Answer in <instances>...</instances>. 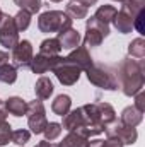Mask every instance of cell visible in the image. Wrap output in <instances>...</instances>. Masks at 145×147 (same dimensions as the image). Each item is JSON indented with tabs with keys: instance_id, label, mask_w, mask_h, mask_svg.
I'll return each mask as SVG.
<instances>
[{
	"instance_id": "obj_1",
	"label": "cell",
	"mask_w": 145,
	"mask_h": 147,
	"mask_svg": "<svg viewBox=\"0 0 145 147\" xmlns=\"http://www.w3.org/2000/svg\"><path fill=\"white\" fill-rule=\"evenodd\" d=\"M116 79H118V87H121L125 96H135L138 91L144 89L145 84V65L142 60H132V58H123L118 65Z\"/></svg>"
},
{
	"instance_id": "obj_2",
	"label": "cell",
	"mask_w": 145,
	"mask_h": 147,
	"mask_svg": "<svg viewBox=\"0 0 145 147\" xmlns=\"http://www.w3.org/2000/svg\"><path fill=\"white\" fill-rule=\"evenodd\" d=\"M72 19L63 10H46L38 19V28L41 33H62L72 28Z\"/></svg>"
},
{
	"instance_id": "obj_3",
	"label": "cell",
	"mask_w": 145,
	"mask_h": 147,
	"mask_svg": "<svg viewBox=\"0 0 145 147\" xmlns=\"http://www.w3.org/2000/svg\"><path fill=\"white\" fill-rule=\"evenodd\" d=\"M87 79L92 86L106 89V91H116L118 89V79H116V72L101 63H92L87 70Z\"/></svg>"
},
{
	"instance_id": "obj_4",
	"label": "cell",
	"mask_w": 145,
	"mask_h": 147,
	"mask_svg": "<svg viewBox=\"0 0 145 147\" xmlns=\"http://www.w3.org/2000/svg\"><path fill=\"white\" fill-rule=\"evenodd\" d=\"M109 36V24L96 19L91 16L85 21V36H84V45L85 46H99L104 38Z\"/></svg>"
},
{
	"instance_id": "obj_5",
	"label": "cell",
	"mask_w": 145,
	"mask_h": 147,
	"mask_svg": "<svg viewBox=\"0 0 145 147\" xmlns=\"http://www.w3.org/2000/svg\"><path fill=\"white\" fill-rule=\"evenodd\" d=\"M26 115H28V125H29L31 132L36 134V135L43 134V130H44V127L48 123V120H46V110H44L43 101L41 99H34V101L28 103Z\"/></svg>"
},
{
	"instance_id": "obj_6",
	"label": "cell",
	"mask_w": 145,
	"mask_h": 147,
	"mask_svg": "<svg viewBox=\"0 0 145 147\" xmlns=\"http://www.w3.org/2000/svg\"><path fill=\"white\" fill-rule=\"evenodd\" d=\"M106 132V137H113V139H118L123 146L128 144V146H133L138 139V134L135 130V127H126L123 125L121 121H111L109 125H106L104 128Z\"/></svg>"
},
{
	"instance_id": "obj_7",
	"label": "cell",
	"mask_w": 145,
	"mask_h": 147,
	"mask_svg": "<svg viewBox=\"0 0 145 147\" xmlns=\"http://www.w3.org/2000/svg\"><path fill=\"white\" fill-rule=\"evenodd\" d=\"M19 43V31L14 24V17L3 14L0 19V45L12 50Z\"/></svg>"
},
{
	"instance_id": "obj_8",
	"label": "cell",
	"mask_w": 145,
	"mask_h": 147,
	"mask_svg": "<svg viewBox=\"0 0 145 147\" xmlns=\"http://www.w3.org/2000/svg\"><path fill=\"white\" fill-rule=\"evenodd\" d=\"M80 69L77 65H73L70 62H67L65 58H62L56 67L53 69V74L56 75V79L60 80V84L63 86H73L79 79H80Z\"/></svg>"
},
{
	"instance_id": "obj_9",
	"label": "cell",
	"mask_w": 145,
	"mask_h": 147,
	"mask_svg": "<svg viewBox=\"0 0 145 147\" xmlns=\"http://www.w3.org/2000/svg\"><path fill=\"white\" fill-rule=\"evenodd\" d=\"M33 57H34L33 45H31V41H28V39L19 41V43L12 48V60H14V67H15V69H29Z\"/></svg>"
},
{
	"instance_id": "obj_10",
	"label": "cell",
	"mask_w": 145,
	"mask_h": 147,
	"mask_svg": "<svg viewBox=\"0 0 145 147\" xmlns=\"http://www.w3.org/2000/svg\"><path fill=\"white\" fill-rule=\"evenodd\" d=\"M60 60H62L60 55H43V53H38L36 57H33L29 69L34 74L41 75V74H46L48 70H53Z\"/></svg>"
},
{
	"instance_id": "obj_11",
	"label": "cell",
	"mask_w": 145,
	"mask_h": 147,
	"mask_svg": "<svg viewBox=\"0 0 145 147\" xmlns=\"http://www.w3.org/2000/svg\"><path fill=\"white\" fill-rule=\"evenodd\" d=\"M65 60L73 63V65H77L80 70H87L94 63V60H92V57H91V53H89V50H87L85 45H82V46L79 45L77 50H73L68 57H65Z\"/></svg>"
},
{
	"instance_id": "obj_12",
	"label": "cell",
	"mask_w": 145,
	"mask_h": 147,
	"mask_svg": "<svg viewBox=\"0 0 145 147\" xmlns=\"http://www.w3.org/2000/svg\"><path fill=\"white\" fill-rule=\"evenodd\" d=\"M56 39L60 41V46H62V48H65V50H73V48H77V46L80 45V33H79L77 29H73V28H68V29L58 33V38H56Z\"/></svg>"
},
{
	"instance_id": "obj_13",
	"label": "cell",
	"mask_w": 145,
	"mask_h": 147,
	"mask_svg": "<svg viewBox=\"0 0 145 147\" xmlns=\"http://www.w3.org/2000/svg\"><path fill=\"white\" fill-rule=\"evenodd\" d=\"M113 24H114L116 31L121 33V34H128V33H132V29H133V19H132L125 10H121V9L116 12V16H114V19H113Z\"/></svg>"
},
{
	"instance_id": "obj_14",
	"label": "cell",
	"mask_w": 145,
	"mask_h": 147,
	"mask_svg": "<svg viewBox=\"0 0 145 147\" xmlns=\"http://www.w3.org/2000/svg\"><path fill=\"white\" fill-rule=\"evenodd\" d=\"M84 125V116H82V111L80 108L77 110H72L68 111L65 116H63V123H62V128L68 130V132H75L79 127Z\"/></svg>"
},
{
	"instance_id": "obj_15",
	"label": "cell",
	"mask_w": 145,
	"mask_h": 147,
	"mask_svg": "<svg viewBox=\"0 0 145 147\" xmlns=\"http://www.w3.org/2000/svg\"><path fill=\"white\" fill-rule=\"evenodd\" d=\"M142 120H144V113H140L135 106H126L121 111V118H119V121L126 127H137L138 123H142Z\"/></svg>"
},
{
	"instance_id": "obj_16",
	"label": "cell",
	"mask_w": 145,
	"mask_h": 147,
	"mask_svg": "<svg viewBox=\"0 0 145 147\" xmlns=\"http://www.w3.org/2000/svg\"><path fill=\"white\" fill-rule=\"evenodd\" d=\"M53 82L48 79V77H44V75H41L39 79L36 80V86H34V92H36L38 99H41V101H44V99H50V96L53 94Z\"/></svg>"
},
{
	"instance_id": "obj_17",
	"label": "cell",
	"mask_w": 145,
	"mask_h": 147,
	"mask_svg": "<svg viewBox=\"0 0 145 147\" xmlns=\"http://www.w3.org/2000/svg\"><path fill=\"white\" fill-rule=\"evenodd\" d=\"M5 108H7V113H10L14 116H22L28 111V103L19 96H12L5 101Z\"/></svg>"
},
{
	"instance_id": "obj_18",
	"label": "cell",
	"mask_w": 145,
	"mask_h": 147,
	"mask_svg": "<svg viewBox=\"0 0 145 147\" xmlns=\"http://www.w3.org/2000/svg\"><path fill=\"white\" fill-rule=\"evenodd\" d=\"M70 108H72V99H70V96H67V94L56 96L55 101L51 103V111H53L55 115H58V116H65V115L70 111Z\"/></svg>"
},
{
	"instance_id": "obj_19",
	"label": "cell",
	"mask_w": 145,
	"mask_h": 147,
	"mask_svg": "<svg viewBox=\"0 0 145 147\" xmlns=\"http://www.w3.org/2000/svg\"><path fill=\"white\" fill-rule=\"evenodd\" d=\"M65 14L72 19V21H79V19H85L87 17V7L77 3L75 0L68 2L67 7H65Z\"/></svg>"
},
{
	"instance_id": "obj_20",
	"label": "cell",
	"mask_w": 145,
	"mask_h": 147,
	"mask_svg": "<svg viewBox=\"0 0 145 147\" xmlns=\"http://www.w3.org/2000/svg\"><path fill=\"white\" fill-rule=\"evenodd\" d=\"M60 144H62V147H89V139H85L75 132H68Z\"/></svg>"
},
{
	"instance_id": "obj_21",
	"label": "cell",
	"mask_w": 145,
	"mask_h": 147,
	"mask_svg": "<svg viewBox=\"0 0 145 147\" xmlns=\"http://www.w3.org/2000/svg\"><path fill=\"white\" fill-rule=\"evenodd\" d=\"M60 51H62V46L56 38H48V39L41 41V45H39V53H43V55H60Z\"/></svg>"
},
{
	"instance_id": "obj_22",
	"label": "cell",
	"mask_w": 145,
	"mask_h": 147,
	"mask_svg": "<svg viewBox=\"0 0 145 147\" xmlns=\"http://www.w3.org/2000/svg\"><path fill=\"white\" fill-rule=\"evenodd\" d=\"M17 80V69L10 63L0 65V82L2 84H14Z\"/></svg>"
},
{
	"instance_id": "obj_23",
	"label": "cell",
	"mask_w": 145,
	"mask_h": 147,
	"mask_svg": "<svg viewBox=\"0 0 145 147\" xmlns=\"http://www.w3.org/2000/svg\"><path fill=\"white\" fill-rule=\"evenodd\" d=\"M116 7L114 5H101L97 10H96V14H94V17L96 19H99V21H103V22H113V19H114V16H116Z\"/></svg>"
},
{
	"instance_id": "obj_24",
	"label": "cell",
	"mask_w": 145,
	"mask_h": 147,
	"mask_svg": "<svg viewBox=\"0 0 145 147\" xmlns=\"http://www.w3.org/2000/svg\"><path fill=\"white\" fill-rule=\"evenodd\" d=\"M128 53H130V57H135V58H140L142 60L145 57V39L144 38L133 39L128 45Z\"/></svg>"
},
{
	"instance_id": "obj_25",
	"label": "cell",
	"mask_w": 145,
	"mask_h": 147,
	"mask_svg": "<svg viewBox=\"0 0 145 147\" xmlns=\"http://www.w3.org/2000/svg\"><path fill=\"white\" fill-rule=\"evenodd\" d=\"M121 10H125L133 19L138 12L145 10V0H130V2H126V3L121 5Z\"/></svg>"
},
{
	"instance_id": "obj_26",
	"label": "cell",
	"mask_w": 145,
	"mask_h": 147,
	"mask_svg": "<svg viewBox=\"0 0 145 147\" xmlns=\"http://www.w3.org/2000/svg\"><path fill=\"white\" fill-rule=\"evenodd\" d=\"M14 3L21 9V10H26L29 12L31 16L39 12V9L43 7V2L41 0H14Z\"/></svg>"
},
{
	"instance_id": "obj_27",
	"label": "cell",
	"mask_w": 145,
	"mask_h": 147,
	"mask_svg": "<svg viewBox=\"0 0 145 147\" xmlns=\"http://www.w3.org/2000/svg\"><path fill=\"white\" fill-rule=\"evenodd\" d=\"M14 24H15V28H17L19 33L21 31H26L29 28V24H31V14L26 12V10H19L14 16Z\"/></svg>"
},
{
	"instance_id": "obj_28",
	"label": "cell",
	"mask_w": 145,
	"mask_h": 147,
	"mask_svg": "<svg viewBox=\"0 0 145 147\" xmlns=\"http://www.w3.org/2000/svg\"><path fill=\"white\" fill-rule=\"evenodd\" d=\"M43 134H44V139H46V140H55V139H58L60 134H62V123L48 121L46 127H44V130H43Z\"/></svg>"
},
{
	"instance_id": "obj_29",
	"label": "cell",
	"mask_w": 145,
	"mask_h": 147,
	"mask_svg": "<svg viewBox=\"0 0 145 147\" xmlns=\"http://www.w3.org/2000/svg\"><path fill=\"white\" fill-rule=\"evenodd\" d=\"M29 139H31V132L26 130V128H21V130L12 132V142H14L15 146H19V147L26 146V144L29 142Z\"/></svg>"
},
{
	"instance_id": "obj_30",
	"label": "cell",
	"mask_w": 145,
	"mask_h": 147,
	"mask_svg": "<svg viewBox=\"0 0 145 147\" xmlns=\"http://www.w3.org/2000/svg\"><path fill=\"white\" fill-rule=\"evenodd\" d=\"M10 140H12V127L7 121H3L0 123V147L7 146Z\"/></svg>"
},
{
	"instance_id": "obj_31",
	"label": "cell",
	"mask_w": 145,
	"mask_h": 147,
	"mask_svg": "<svg viewBox=\"0 0 145 147\" xmlns=\"http://www.w3.org/2000/svg\"><path fill=\"white\" fill-rule=\"evenodd\" d=\"M135 108L140 111V113L145 111V92H144V89L135 94Z\"/></svg>"
},
{
	"instance_id": "obj_32",
	"label": "cell",
	"mask_w": 145,
	"mask_h": 147,
	"mask_svg": "<svg viewBox=\"0 0 145 147\" xmlns=\"http://www.w3.org/2000/svg\"><path fill=\"white\" fill-rule=\"evenodd\" d=\"M101 147H123V144H121L118 139L108 137L106 140H101Z\"/></svg>"
},
{
	"instance_id": "obj_33",
	"label": "cell",
	"mask_w": 145,
	"mask_h": 147,
	"mask_svg": "<svg viewBox=\"0 0 145 147\" xmlns=\"http://www.w3.org/2000/svg\"><path fill=\"white\" fill-rule=\"evenodd\" d=\"M7 120V108H5V103H2L0 99V123H3Z\"/></svg>"
},
{
	"instance_id": "obj_34",
	"label": "cell",
	"mask_w": 145,
	"mask_h": 147,
	"mask_svg": "<svg viewBox=\"0 0 145 147\" xmlns=\"http://www.w3.org/2000/svg\"><path fill=\"white\" fill-rule=\"evenodd\" d=\"M77 3H80V5H84V7H91V5H96L97 3V0H75Z\"/></svg>"
},
{
	"instance_id": "obj_35",
	"label": "cell",
	"mask_w": 145,
	"mask_h": 147,
	"mask_svg": "<svg viewBox=\"0 0 145 147\" xmlns=\"http://www.w3.org/2000/svg\"><path fill=\"white\" fill-rule=\"evenodd\" d=\"M9 63V53L7 51H0V65Z\"/></svg>"
},
{
	"instance_id": "obj_36",
	"label": "cell",
	"mask_w": 145,
	"mask_h": 147,
	"mask_svg": "<svg viewBox=\"0 0 145 147\" xmlns=\"http://www.w3.org/2000/svg\"><path fill=\"white\" fill-rule=\"evenodd\" d=\"M48 144H50V140H41L36 144V147H48Z\"/></svg>"
},
{
	"instance_id": "obj_37",
	"label": "cell",
	"mask_w": 145,
	"mask_h": 147,
	"mask_svg": "<svg viewBox=\"0 0 145 147\" xmlns=\"http://www.w3.org/2000/svg\"><path fill=\"white\" fill-rule=\"evenodd\" d=\"M48 147H62V144H48Z\"/></svg>"
},
{
	"instance_id": "obj_38",
	"label": "cell",
	"mask_w": 145,
	"mask_h": 147,
	"mask_svg": "<svg viewBox=\"0 0 145 147\" xmlns=\"http://www.w3.org/2000/svg\"><path fill=\"white\" fill-rule=\"evenodd\" d=\"M114 2H119V3L123 5V3H126V2H130V0H114Z\"/></svg>"
},
{
	"instance_id": "obj_39",
	"label": "cell",
	"mask_w": 145,
	"mask_h": 147,
	"mask_svg": "<svg viewBox=\"0 0 145 147\" xmlns=\"http://www.w3.org/2000/svg\"><path fill=\"white\" fill-rule=\"evenodd\" d=\"M2 16H3V12H2V10H0V19H2Z\"/></svg>"
},
{
	"instance_id": "obj_40",
	"label": "cell",
	"mask_w": 145,
	"mask_h": 147,
	"mask_svg": "<svg viewBox=\"0 0 145 147\" xmlns=\"http://www.w3.org/2000/svg\"><path fill=\"white\" fill-rule=\"evenodd\" d=\"M50 2H62V0H50Z\"/></svg>"
},
{
	"instance_id": "obj_41",
	"label": "cell",
	"mask_w": 145,
	"mask_h": 147,
	"mask_svg": "<svg viewBox=\"0 0 145 147\" xmlns=\"http://www.w3.org/2000/svg\"><path fill=\"white\" fill-rule=\"evenodd\" d=\"M22 147H24V146H22Z\"/></svg>"
}]
</instances>
